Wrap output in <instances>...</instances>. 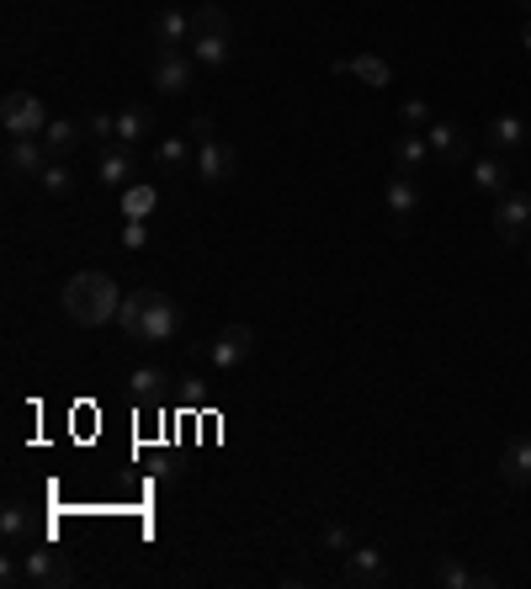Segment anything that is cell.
<instances>
[{"label": "cell", "mask_w": 531, "mask_h": 589, "mask_svg": "<svg viewBox=\"0 0 531 589\" xmlns=\"http://www.w3.org/2000/svg\"><path fill=\"white\" fill-rule=\"evenodd\" d=\"M192 59H197L203 70H229L234 38H192Z\"/></svg>", "instance_id": "cell-26"}, {"label": "cell", "mask_w": 531, "mask_h": 589, "mask_svg": "<svg viewBox=\"0 0 531 589\" xmlns=\"http://www.w3.org/2000/svg\"><path fill=\"white\" fill-rule=\"evenodd\" d=\"M197 144V159H192V170H197V181L203 187H229L234 176H240V149L234 144H224L218 133H207V139H192Z\"/></svg>", "instance_id": "cell-2"}, {"label": "cell", "mask_w": 531, "mask_h": 589, "mask_svg": "<svg viewBox=\"0 0 531 589\" xmlns=\"http://www.w3.org/2000/svg\"><path fill=\"white\" fill-rule=\"evenodd\" d=\"M123 207H128V218H149V207H155V192L149 187H128V196H123Z\"/></svg>", "instance_id": "cell-31"}, {"label": "cell", "mask_w": 531, "mask_h": 589, "mask_svg": "<svg viewBox=\"0 0 531 589\" xmlns=\"http://www.w3.org/2000/svg\"><path fill=\"white\" fill-rule=\"evenodd\" d=\"M22 585L64 589V585H75V568H70V563H64L53 548H27V552H22Z\"/></svg>", "instance_id": "cell-5"}, {"label": "cell", "mask_w": 531, "mask_h": 589, "mask_svg": "<svg viewBox=\"0 0 531 589\" xmlns=\"http://www.w3.org/2000/svg\"><path fill=\"white\" fill-rule=\"evenodd\" d=\"M38 187H43V196H53V202L75 192V170H70V159H53V165L38 176Z\"/></svg>", "instance_id": "cell-28"}, {"label": "cell", "mask_w": 531, "mask_h": 589, "mask_svg": "<svg viewBox=\"0 0 531 589\" xmlns=\"http://www.w3.org/2000/svg\"><path fill=\"white\" fill-rule=\"evenodd\" d=\"M176 335H181V309H176V298L155 292V298H149V309H144L138 346H165V340H176Z\"/></svg>", "instance_id": "cell-9"}, {"label": "cell", "mask_w": 531, "mask_h": 589, "mask_svg": "<svg viewBox=\"0 0 531 589\" xmlns=\"http://www.w3.org/2000/svg\"><path fill=\"white\" fill-rule=\"evenodd\" d=\"M346 585L372 589V585H388V563L377 548H351L346 552Z\"/></svg>", "instance_id": "cell-14"}, {"label": "cell", "mask_w": 531, "mask_h": 589, "mask_svg": "<svg viewBox=\"0 0 531 589\" xmlns=\"http://www.w3.org/2000/svg\"><path fill=\"white\" fill-rule=\"evenodd\" d=\"M527 266H531V244H527Z\"/></svg>", "instance_id": "cell-37"}, {"label": "cell", "mask_w": 531, "mask_h": 589, "mask_svg": "<svg viewBox=\"0 0 531 589\" xmlns=\"http://www.w3.org/2000/svg\"><path fill=\"white\" fill-rule=\"evenodd\" d=\"M48 165H53V155H48L43 139H11V144H5V170H11V176H33V181H38Z\"/></svg>", "instance_id": "cell-11"}, {"label": "cell", "mask_w": 531, "mask_h": 589, "mask_svg": "<svg viewBox=\"0 0 531 589\" xmlns=\"http://www.w3.org/2000/svg\"><path fill=\"white\" fill-rule=\"evenodd\" d=\"M0 542H5V552H27L33 548V515H27V505H5L0 510Z\"/></svg>", "instance_id": "cell-19"}, {"label": "cell", "mask_w": 531, "mask_h": 589, "mask_svg": "<svg viewBox=\"0 0 531 589\" xmlns=\"http://www.w3.org/2000/svg\"><path fill=\"white\" fill-rule=\"evenodd\" d=\"M155 128H160V122H155V112H149L144 101H133V107H123V112H118V144L138 149V144H149V139H155Z\"/></svg>", "instance_id": "cell-18"}, {"label": "cell", "mask_w": 531, "mask_h": 589, "mask_svg": "<svg viewBox=\"0 0 531 589\" xmlns=\"http://www.w3.org/2000/svg\"><path fill=\"white\" fill-rule=\"evenodd\" d=\"M149 33H155L160 48H192V11H181V5H160L155 22H149Z\"/></svg>", "instance_id": "cell-12"}, {"label": "cell", "mask_w": 531, "mask_h": 589, "mask_svg": "<svg viewBox=\"0 0 531 589\" xmlns=\"http://www.w3.org/2000/svg\"><path fill=\"white\" fill-rule=\"evenodd\" d=\"M383 202H388V213H394V235H409V218L420 213V187H414V176H409V170H394L388 187H383Z\"/></svg>", "instance_id": "cell-10"}, {"label": "cell", "mask_w": 531, "mask_h": 589, "mask_svg": "<svg viewBox=\"0 0 531 589\" xmlns=\"http://www.w3.org/2000/svg\"><path fill=\"white\" fill-rule=\"evenodd\" d=\"M436 585H447V589H490L494 579H490V574H473L462 557H442V568H436Z\"/></svg>", "instance_id": "cell-23"}, {"label": "cell", "mask_w": 531, "mask_h": 589, "mask_svg": "<svg viewBox=\"0 0 531 589\" xmlns=\"http://www.w3.org/2000/svg\"><path fill=\"white\" fill-rule=\"evenodd\" d=\"M250 351H255V329L250 324H224L213 335V346H207V361H213V372H234V366H245Z\"/></svg>", "instance_id": "cell-7"}, {"label": "cell", "mask_w": 531, "mask_h": 589, "mask_svg": "<svg viewBox=\"0 0 531 589\" xmlns=\"http://www.w3.org/2000/svg\"><path fill=\"white\" fill-rule=\"evenodd\" d=\"M425 159H431V139H425V133H405V139L394 144V170H409V176H414Z\"/></svg>", "instance_id": "cell-27"}, {"label": "cell", "mask_w": 531, "mask_h": 589, "mask_svg": "<svg viewBox=\"0 0 531 589\" xmlns=\"http://www.w3.org/2000/svg\"><path fill=\"white\" fill-rule=\"evenodd\" d=\"M329 70H335V75H357L362 85H372V91L394 85V64H388V59H377V53H351V59H335Z\"/></svg>", "instance_id": "cell-15"}, {"label": "cell", "mask_w": 531, "mask_h": 589, "mask_svg": "<svg viewBox=\"0 0 531 589\" xmlns=\"http://www.w3.org/2000/svg\"><path fill=\"white\" fill-rule=\"evenodd\" d=\"M319 548L325 552H351V531H346L340 520H329L325 531H319Z\"/></svg>", "instance_id": "cell-33"}, {"label": "cell", "mask_w": 531, "mask_h": 589, "mask_svg": "<svg viewBox=\"0 0 531 589\" xmlns=\"http://www.w3.org/2000/svg\"><path fill=\"white\" fill-rule=\"evenodd\" d=\"M499 478L510 489H531V435H510L499 452Z\"/></svg>", "instance_id": "cell-17"}, {"label": "cell", "mask_w": 531, "mask_h": 589, "mask_svg": "<svg viewBox=\"0 0 531 589\" xmlns=\"http://www.w3.org/2000/svg\"><path fill=\"white\" fill-rule=\"evenodd\" d=\"M123 244H128V250H144V244H149V229H144L138 218H128V229H123Z\"/></svg>", "instance_id": "cell-34"}, {"label": "cell", "mask_w": 531, "mask_h": 589, "mask_svg": "<svg viewBox=\"0 0 531 589\" xmlns=\"http://www.w3.org/2000/svg\"><path fill=\"white\" fill-rule=\"evenodd\" d=\"M192 159H197V144H186V139H176V133L155 139V165H160L165 176H181V170H192Z\"/></svg>", "instance_id": "cell-21"}, {"label": "cell", "mask_w": 531, "mask_h": 589, "mask_svg": "<svg viewBox=\"0 0 531 589\" xmlns=\"http://www.w3.org/2000/svg\"><path fill=\"white\" fill-rule=\"evenodd\" d=\"M192 38H234V22L224 5H197L192 11Z\"/></svg>", "instance_id": "cell-24"}, {"label": "cell", "mask_w": 531, "mask_h": 589, "mask_svg": "<svg viewBox=\"0 0 531 589\" xmlns=\"http://www.w3.org/2000/svg\"><path fill=\"white\" fill-rule=\"evenodd\" d=\"M149 80H155L160 96H186L192 80H197V59H192V48H155Z\"/></svg>", "instance_id": "cell-3"}, {"label": "cell", "mask_w": 531, "mask_h": 589, "mask_svg": "<svg viewBox=\"0 0 531 589\" xmlns=\"http://www.w3.org/2000/svg\"><path fill=\"white\" fill-rule=\"evenodd\" d=\"M165 383H170V377H165V366H133L128 393H133V398H160Z\"/></svg>", "instance_id": "cell-29"}, {"label": "cell", "mask_w": 531, "mask_h": 589, "mask_svg": "<svg viewBox=\"0 0 531 589\" xmlns=\"http://www.w3.org/2000/svg\"><path fill=\"white\" fill-rule=\"evenodd\" d=\"M494 235L505 239V244H527V235H531V192L494 196Z\"/></svg>", "instance_id": "cell-6"}, {"label": "cell", "mask_w": 531, "mask_h": 589, "mask_svg": "<svg viewBox=\"0 0 531 589\" xmlns=\"http://www.w3.org/2000/svg\"><path fill=\"white\" fill-rule=\"evenodd\" d=\"M128 181H133V149H128V144H107L101 159H96V187L128 192Z\"/></svg>", "instance_id": "cell-13"}, {"label": "cell", "mask_w": 531, "mask_h": 589, "mask_svg": "<svg viewBox=\"0 0 531 589\" xmlns=\"http://www.w3.org/2000/svg\"><path fill=\"white\" fill-rule=\"evenodd\" d=\"M425 139H431V159H436V165H447V170H457V165H468V159H473V139H468L457 122H431V128H425Z\"/></svg>", "instance_id": "cell-8"}, {"label": "cell", "mask_w": 531, "mask_h": 589, "mask_svg": "<svg viewBox=\"0 0 531 589\" xmlns=\"http://www.w3.org/2000/svg\"><path fill=\"white\" fill-rule=\"evenodd\" d=\"M468 176H473V187L484 196H505L510 192V165H505V155H484L468 165Z\"/></svg>", "instance_id": "cell-20"}, {"label": "cell", "mask_w": 531, "mask_h": 589, "mask_svg": "<svg viewBox=\"0 0 531 589\" xmlns=\"http://www.w3.org/2000/svg\"><path fill=\"white\" fill-rule=\"evenodd\" d=\"M527 192H531V181H527Z\"/></svg>", "instance_id": "cell-38"}, {"label": "cell", "mask_w": 531, "mask_h": 589, "mask_svg": "<svg viewBox=\"0 0 531 589\" xmlns=\"http://www.w3.org/2000/svg\"><path fill=\"white\" fill-rule=\"evenodd\" d=\"M43 144H48L53 159H70L81 144H90V139H85V122H48V128H43Z\"/></svg>", "instance_id": "cell-22"}, {"label": "cell", "mask_w": 531, "mask_h": 589, "mask_svg": "<svg viewBox=\"0 0 531 589\" xmlns=\"http://www.w3.org/2000/svg\"><path fill=\"white\" fill-rule=\"evenodd\" d=\"M531 144V128H527V118H516V112H499V118L490 122V149L494 155H521Z\"/></svg>", "instance_id": "cell-16"}, {"label": "cell", "mask_w": 531, "mask_h": 589, "mask_svg": "<svg viewBox=\"0 0 531 589\" xmlns=\"http://www.w3.org/2000/svg\"><path fill=\"white\" fill-rule=\"evenodd\" d=\"M85 139H90L96 149L118 144V118H112V112H90V118H85Z\"/></svg>", "instance_id": "cell-30"}, {"label": "cell", "mask_w": 531, "mask_h": 589, "mask_svg": "<svg viewBox=\"0 0 531 589\" xmlns=\"http://www.w3.org/2000/svg\"><path fill=\"white\" fill-rule=\"evenodd\" d=\"M521 48H527V53H531V22H527V33H521Z\"/></svg>", "instance_id": "cell-35"}, {"label": "cell", "mask_w": 531, "mask_h": 589, "mask_svg": "<svg viewBox=\"0 0 531 589\" xmlns=\"http://www.w3.org/2000/svg\"><path fill=\"white\" fill-rule=\"evenodd\" d=\"M123 309V292H118V281L107 272H75L64 281V314L75 318L81 329H101V324H112Z\"/></svg>", "instance_id": "cell-1"}, {"label": "cell", "mask_w": 531, "mask_h": 589, "mask_svg": "<svg viewBox=\"0 0 531 589\" xmlns=\"http://www.w3.org/2000/svg\"><path fill=\"white\" fill-rule=\"evenodd\" d=\"M149 298H155V287H133V292H123V309H118V324H123V335H128V340H138Z\"/></svg>", "instance_id": "cell-25"}, {"label": "cell", "mask_w": 531, "mask_h": 589, "mask_svg": "<svg viewBox=\"0 0 531 589\" xmlns=\"http://www.w3.org/2000/svg\"><path fill=\"white\" fill-rule=\"evenodd\" d=\"M399 118H405L409 128H420V133H425V128L436 122V118H431V101H420V96H409V101H405V112H399Z\"/></svg>", "instance_id": "cell-32"}, {"label": "cell", "mask_w": 531, "mask_h": 589, "mask_svg": "<svg viewBox=\"0 0 531 589\" xmlns=\"http://www.w3.org/2000/svg\"><path fill=\"white\" fill-rule=\"evenodd\" d=\"M516 5H521V11H527V16H531V0H516Z\"/></svg>", "instance_id": "cell-36"}, {"label": "cell", "mask_w": 531, "mask_h": 589, "mask_svg": "<svg viewBox=\"0 0 531 589\" xmlns=\"http://www.w3.org/2000/svg\"><path fill=\"white\" fill-rule=\"evenodd\" d=\"M0 128H5V139H43L48 112H43V101L33 91H11L0 101Z\"/></svg>", "instance_id": "cell-4"}]
</instances>
